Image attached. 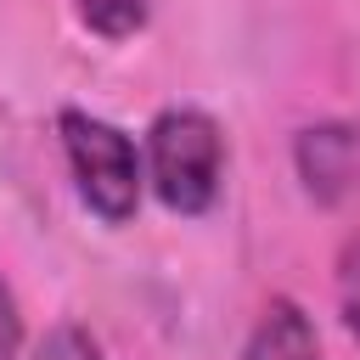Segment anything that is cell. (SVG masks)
Wrapping results in <instances>:
<instances>
[{
  "label": "cell",
  "mask_w": 360,
  "mask_h": 360,
  "mask_svg": "<svg viewBox=\"0 0 360 360\" xmlns=\"http://www.w3.org/2000/svg\"><path fill=\"white\" fill-rule=\"evenodd\" d=\"M338 309H343V326L360 338V236L338 259Z\"/></svg>",
  "instance_id": "52a82bcc"
},
{
  "label": "cell",
  "mask_w": 360,
  "mask_h": 360,
  "mask_svg": "<svg viewBox=\"0 0 360 360\" xmlns=\"http://www.w3.org/2000/svg\"><path fill=\"white\" fill-rule=\"evenodd\" d=\"M84 28L101 34V39H129L146 17H152V0H73Z\"/></svg>",
  "instance_id": "5b68a950"
},
{
  "label": "cell",
  "mask_w": 360,
  "mask_h": 360,
  "mask_svg": "<svg viewBox=\"0 0 360 360\" xmlns=\"http://www.w3.org/2000/svg\"><path fill=\"white\" fill-rule=\"evenodd\" d=\"M17 349H22V315H17L11 287L0 281V360H17Z\"/></svg>",
  "instance_id": "ba28073f"
},
{
  "label": "cell",
  "mask_w": 360,
  "mask_h": 360,
  "mask_svg": "<svg viewBox=\"0 0 360 360\" xmlns=\"http://www.w3.org/2000/svg\"><path fill=\"white\" fill-rule=\"evenodd\" d=\"M242 360H321V343H315V326L309 315L292 304V298H270L253 338H248V354Z\"/></svg>",
  "instance_id": "277c9868"
},
{
  "label": "cell",
  "mask_w": 360,
  "mask_h": 360,
  "mask_svg": "<svg viewBox=\"0 0 360 360\" xmlns=\"http://www.w3.org/2000/svg\"><path fill=\"white\" fill-rule=\"evenodd\" d=\"M225 174V135L202 107H169L146 129V180L174 214H208Z\"/></svg>",
  "instance_id": "6da1fadb"
},
{
  "label": "cell",
  "mask_w": 360,
  "mask_h": 360,
  "mask_svg": "<svg viewBox=\"0 0 360 360\" xmlns=\"http://www.w3.org/2000/svg\"><path fill=\"white\" fill-rule=\"evenodd\" d=\"M56 129H62V152H68V169H73L79 197L90 202V214L107 219V225H124L141 208V180H146L135 141L118 124H107L96 112H79V107H62Z\"/></svg>",
  "instance_id": "7a4b0ae2"
},
{
  "label": "cell",
  "mask_w": 360,
  "mask_h": 360,
  "mask_svg": "<svg viewBox=\"0 0 360 360\" xmlns=\"http://www.w3.org/2000/svg\"><path fill=\"white\" fill-rule=\"evenodd\" d=\"M298 174L309 186L315 202H338L354 180H360V129L354 124H309L292 141Z\"/></svg>",
  "instance_id": "3957f363"
},
{
  "label": "cell",
  "mask_w": 360,
  "mask_h": 360,
  "mask_svg": "<svg viewBox=\"0 0 360 360\" xmlns=\"http://www.w3.org/2000/svg\"><path fill=\"white\" fill-rule=\"evenodd\" d=\"M34 360H101V349H96V338H90L84 326L62 321V326H51V332L34 343Z\"/></svg>",
  "instance_id": "8992f818"
}]
</instances>
